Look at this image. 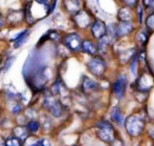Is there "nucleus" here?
<instances>
[{"instance_id":"obj_33","label":"nucleus","mask_w":154,"mask_h":146,"mask_svg":"<svg viewBox=\"0 0 154 146\" xmlns=\"http://www.w3.org/2000/svg\"><path fill=\"white\" fill-rule=\"evenodd\" d=\"M21 110H22L21 104H15V106L13 107V112H14V114H19Z\"/></svg>"},{"instance_id":"obj_31","label":"nucleus","mask_w":154,"mask_h":146,"mask_svg":"<svg viewBox=\"0 0 154 146\" xmlns=\"http://www.w3.org/2000/svg\"><path fill=\"white\" fill-rule=\"evenodd\" d=\"M14 61H15V57H9V58H8V60L5 61V67H3L5 72H8V70L11 68V66L13 65Z\"/></svg>"},{"instance_id":"obj_17","label":"nucleus","mask_w":154,"mask_h":146,"mask_svg":"<svg viewBox=\"0 0 154 146\" xmlns=\"http://www.w3.org/2000/svg\"><path fill=\"white\" fill-rule=\"evenodd\" d=\"M82 88L85 94L94 93V91H96L97 88H98V83H97L94 79H91V78H89V77H85L82 83Z\"/></svg>"},{"instance_id":"obj_11","label":"nucleus","mask_w":154,"mask_h":146,"mask_svg":"<svg viewBox=\"0 0 154 146\" xmlns=\"http://www.w3.org/2000/svg\"><path fill=\"white\" fill-rule=\"evenodd\" d=\"M136 84V89L138 91H143V93H147L148 91L151 89V87L153 86L154 81H153V76L152 74H143L135 82Z\"/></svg>"},{"instance_id":"obj_34","label":"nucleus","mask_w":154,"mask_h":146,"mask_svg":"<svg viewBox=\"0 0 154 146\" xmlns=\"http://www.w3.org/2000/svg\"><path fill=\"white\" fill-rule=\"evenodd\" d=\"M112 146H122V141L120 140H117V139H115L113 142H112Z\"/></svg>"},{"instance_id":"obj_29","label":"nucleus","mask_w":154,"mask_h":146,"mask_svg":"<svg viewBox=\"0 0 154 146\" xmlns=\"http://www.w3.org/2000/svg\"><path fill=\"white\" fill-rule=\"evenodd\" d=\"M39 123L37 122L36 120H32V121H30V122L26 124V128H28V130H30V131H37L39 129Z\"/></svg>"},{"instance_id":"obj_16","label":"nucleus","mask_w":154,"mask_h":146,"mask_svg":"<svg viewBox=\"0 0 154 146\" xmlns=\"http://www.w3.org/2000/svg\"><path fill=\"white\" fill-rule=\"evenodd\" d=\"M29 37H30V30H29V28H24L23 31L19 32L13 39H12V41H13V43H14V47L18 49V47L22 46V45L28 41Z\"/></svg>"},{"instance_id":"obj_7","label":"nucleus","mask_w":154,"mask_h":146,"mask_svg":"<svg viewBox=\"0 0 154 146\" xmlns=\"http://www.w3.org/2000/svg\"><path fill=\"white\" fill-rule=\"evenodd\" d=\"M43 106L51 112L53 116L60 117L62 114V105L59 101L54 98V96L50 94H45L43 98Z\"/></svg>"},{"instance_id":"obj_30","label":"nucleus","mask_w":154,"mask_h":146,"mask_svg":"<svg viewBox=\"0 0 154 146\" xmlns=\"http://www.w3.org/2000/svg\"><path fill=\"white\" fill-rule=\"evenodd\" d=\"M39 142H40V140H37L34 137H28L26 139V146H39Z\"/></svg>"},{"instance_id":"obj_1","label":"nucleus","mask_w":154,"mask_h":146,"mask_svg":"<svg viewBox=\"0 0 154 146\" xmlns=\"http://www.w3.org/2000/svg\"><path fill=\"white\" fill-rule=\"evenodd\" d=\"M24 22L33 26L38 20L47 18L51 12V2L49 0H31L26 1L23 7Z\"/></svg>"},{"instance_id":"obj_22","label":"nucleus","mask_w":154,"mask_h":146,"mask_svg":"<svg viewBox=\"0 0 154 146\" xmlns=\"http://www.w3.org/2000/svg\"><path fill=\"white\" fill-rule=\"evenodd\" d=\"M145 28L149 31L150 33H154V12L148 13V15L145 17Z\"/></svg>"},{"instance_id":"obj_4","label":"nucleus","mask_w":154,"mask_h":146,"mask_svg":"<svg viewBox=\"0 0 154 146\" xmlns=\"http://www.w3.org/2000/svg\"><path fill=\"white\" fill-rule=\"evenodd\" d=\"M87 67H88L89 72L93 76L101 77L105 74L106 70H107V64H106V61L103 60V57H100V56H94L87 63Z\"/></svg>"},{"instance_id":"obj_25","label":"nucleus","mask_w":154,"mask_h":146,"mask_svg":"<svg viewBox=\"0 0 154 146\" xmlns=\"http://www.w3.org/2000/svg\"><path fill=\"white\" fill-rule=\"evenodd\" d=\"M140 4L145 7L147 13L154 12V0H140Z\"/></svg>"},{"instance_id":"obj_2","label":"nucleus","mask_w":154,"mask_h":146,"mask_svg":"<svg viewBox=\"0 0 154 146\" xmlns=\"http://www.w3.org/2000/svg\"><path fill=\"white\" fill-rule=\"evenodd\" d=\"M94 19V14L89 9H86V7H82V10H79L77 13H75L71 17V20L73 21L74 25L76 26V28L82 31L90 28L91 24H92Z\"/></svg>"},{"instance_id":"obj_3","label":"nucleus","mask_w":154,"mask_h":146,"mask_svg":"<svg viewBox=\"0 0 154 146\" xmlns=\"http://www.w3.org/2000/svg\"><path fill=\"white\" fill-rule=\"evenodd\" d=\"M145 121L139 115H131L126 120V129L133 137L139 136L143 130Z\"/></svg>"},{"instance_id":"obj_14","label":"nucleus","mask_w":154,"mask_h":146,"mask_svg":"<svg viewBox=\"0 0 154 146\" xmlns=\"http://www.w3.org/2000/svg\"><path fill=\"white\" fill-rule=\"evenodd\" d=\"M134 19H136L134 9L125 7V5H122V7L118 9V11H117L118 21H134Z\"/></svg>"},{"instance_id":"obj_38","label":"nucleus","mask_w":154,"mask_h":146,"mask_svg":"<svg viewBox=\"0 0 154 146\" xmlns=\"http://www.w3.org/2000/svg\"><path fill=\"white\" fill-rule=\"evenodd\" d=\"M78 1H82V2H84V0H78Z\"/></svg>"},{"instance_id":"obj_15","label":"nucleus","mask_w":154,"mask_h":146,"mask_svg":"<svg viewBox=\"0 0 154 146\" xmlns=\"http://www.w3.org/2000/svg\"><path fill=\"white\" fill-rule=\"evenodd\" d=\"M82 53L94 57L98 53V51H97V43L91 38L84 39L82 43Z\"/></svg>"},{"instance_id":"obj_10","label":"nucleus","mask_w":154,"mask_h":146,"mask_svg":"<svg viewBox=\"0 0 154 146\" xmlns=\"http://www.w3.org/2000/svg\"><path fill=\"white\" fill-rule=\"evenodd\" d=\"M136 25L134 21H118L116 24V36L117 38L130 36L132 33L135 32Z\"/></svg>"},{"instance_id":"obj_13","label":"nucleus","mask_w":154,"mask_h":146,"mask_svg":"<svg viewBox=\"0 0 154 146\" xmlns=\"http://www.w3.org/2000/svg\"><path fill=\"white\" fill-rule=\"evenodd\" d=\"M82 1L78 0H62L61 7L64 12H66L70 15H74L75 13L82 9Z\"/></svg>"},{"instance_id":"obj_37","label":"nucleus","mask_w":154,"mask_h":146,"mask_svg":"<svg viewBox=\"0 0 154 146\" xmlns=\"http://www.w3.org/2000/svg\"><path fill=\"white\" fill-rule=\"evenodd\" d=\"M1 62H2V55L0 54V64H1Z\"/></svg>"},{"instance_id":"obj_36","label":"nucleus","mask_w":154,"mask_h":146,"mask_svg":"<svg viewBox=\"0 0 154 146\" xmlns=\"http://www.w3.org/2000/svg\"><path fill=\"white\" fill-rule=\"evenodd\" d=\"M0 146H5V140H3L1 136H0Z\"/></svg>"},{"instance_id":"obj_35","label":"nucleus","mask_w":154,"mask_h":146,"mask_svg":"<svg viewBox=\"0 0 154 146\" xmlns=\"http://www.w3.org/2000/svg\"><path fill=\"white\" fill-rule=\"evenodd\" d=\"M39 146H50V142L48 140H40Z\"/></svg>"},{"instance_id":"obj_20","label":"nucleus","mask_w":154,"mask_h":146,"mask_svg":"<svg viewBox=\"0 0 154 146\" xmlns=\"http://www.w3.org/2000/svg\"><path fill=\"white\" fill-rule=\"evenodd\" d=\"M136 55V52L135 49H125V51L120 52L119 55H118V59L122 63H127L128 61H130L131 59L135 57Z\"/></svg>"},{"instance_id":"obj_27","label":"nucleus","mask_w":154,"mask_h":146,"mask_svg":"<svg viewBox=\"0 0 154 146\" xmlns=\"http://www.w3.org/2000/svg\"><path fill=\"white\" fill-rule=\"evenodd\" d=\"M137 66H138V58H137V55H135V57L132 59L131 61V74L133 75V77L136 78L137 77Z\"/></svg>"},{"instance_id":"obj_19","label":"nucleus","mask_w":154,"mask_h":146,"mask_svg":"<svg viewBox=\"0 0 154 146\" xmlns=\"http://www.w3.org/2000/svg\"><path fill=\"white\" fill-rule=\"evenodd\" d=\"M111 43H112V41L110 40L107 35H106L105 37H103V38L99 39L98 42H97V51H98V53H100V54L107 53L110 45H111Z\"/></svg>"},{"instance_id":"obj_9","label":"nucleus","mask_w":154,"mask_h":146,"mask_svg":"<svg viewBox=\"0 0 154 146\" xmlns=\"http://www.w3.org/2000/svg\"><path fill=\"white\" fill-rule=\"evenodd\" d=\"M127 85H128V78L125 74H122L117 77L115 82L112 85V91L113 94L116 96L117 99H122L125 97V94L127 91Z\"/></svg>"},{"instance_id":"obj_26","label":"nucleus","mask_w":154,"mask_h":146,"mask_svg":"<svg viewBox=\"0 0 154 146\" xmlns=\"http://www.w3.org/2000/svg\"><path fill=\"white\" fill-rule=\"evenodd\" d=\"M122 5H125V7H131V9H136V7L139 4L140 0H118Z\"/></svg>"},{"instance_id":"obj_32","label":"nucleus","mask_w":154,"mask_h":146,"mask_svg":"<svg viewBox=\"0 0 154 146\" xmlns=\"http://www.w3.org/2000/svg\"><path fill=\"white\" fill-rule=\"evenodd\" d=\"M7 24V20H5V16L3 15L1 12H0V31L2 30L3 28Z\"/></svg>"},{"instance_id":"obj_24","label":"nucleus","mask_w":154,"mask_h":146,"mask_svg":"<svg viewBox=\"0 0 154 146\" xmlns=\"http://www.w3.org/2000/svg\"><path fill=\"white\" fill-rule=\"evenodd\" d=\"M14 133H15L16 138H18L20 141L26 140V138H28V128H26V127H23V126L16 127V128L14 129Z\"/></svg>"},{"instance_id":"obj_28","label":"nucleus","mask_w":154,"mask_h":146,"mask_svg":"<svg viewBox=\"0 0 154 146\" xmlns=\"http://www.w3.org/2000/svg\"><path fill=\"white\" fill-rule=\"evenodd\" d=\"M5 146H21V141L16 137L8 138L5 140Z\"/></svg>"},{"instance_id":"obj_6","label":"nucleus","mask_w":154,"mask_h":146,"mask_svg":"<svg viewBox=\"0 0 154 146\" xmlns=\"http://www.w3.org/2000/svg\"><path fill=\"white\" fill-rule=\"evenodd\" d=\"M97 136L100 140L108 143H112L115 140V133L114 129L112 127V125L110 124L108 121H100L97 123Z\"/></svg>"},{"instance_id":"obj_23","label":"nucleus","mask_w":154,"mask_h":146,"mask_svg":"<svg viewBox=\"0 0 154 146\" xmlns=\"http://www.w3.org/2000/svg\"><path fill=\"white\" fill-rule=\"evenodd\" d=\"M145 13H146L145 7H143V5L140 4V2H139V4L137 5L136 9H135V17H136V20H137V22H138L139 25L143 24V21H145Z\"/></svg>"},{"instance_id":"obj_21","label":"nucleus","mask_w":154,"mask_h":146,"mask_svg":"<svg viewBox=\"0 0 154 146\" xmlns=\"http://www.w3.org/2000/svg\"><path fill=\"white\" fill-rule=\"evenodd\" d=\"M110 117H111V120L113 121V122L117 123V124H122V120H124L122 114V112H120V108L117 107V106H115V107H113L111 109Z\"/></svg>"},{"instance_id":"obj_5","label":"nucleus","mask_w":154,"mask_h":146,"mask_svg":"<svg viewBox=\"0 0 154 146\" xmlns=\"http://www.w3.org/2000/svg\"><path fill=\"white\" fill-rule=\"evenodd\" d=\"M62 43L71 52H79L82 51V39L80 35L76 32L68 33L62 37Z\"/></svg>"},{"instance_id":"obj_12","label":"nucleus","mask_w":154,"mask_h":146,"mask_svg":"<svg viewBox=\"0 0 154 146\" xmlns=\"http://www.w3.org/2000/svg\"><path fill=\"white\" fill-rule=\"evenodd\" d=\"M5 20L7 23L11 24V25H17V24L21 23L24 21V13L23 9L20 10H10L8 15L5 16Z\"/></svg>"},{"instance_id":"obj_18","label":"nucleus","mask_w":154,"mask_h":146,"mask_svg":"<svg viewBox=\"0 0 154 146\" xmlns=\"http://www.w3.org/2000/svg\"><path fill=\"white\" fill-rule=\"evenodd\" d=\"M150 35H151V33H150L147 28H141L140 30L137 32L136 36H135V41H136L141 47H143L146 44H147L148 41H149Z\"/></svg>"},{"instance_id":"obj_8","label":"nucleus","mask_w":154,"mask_h":146,"mask_svg":"<svg viewBox=\"0 0 154 146\" xmlns=\"http://www.w3.org/2000/svg\"><path fill=\"white\" fill-rule=\"evenodd\" d=\"M89 30H90L91 33V37L95 40H99L100 38L107 35V24L103 19L95 17Z\"/></svg>"}]
</instances>
